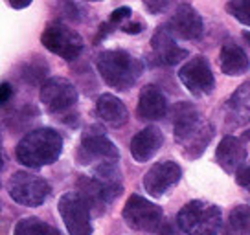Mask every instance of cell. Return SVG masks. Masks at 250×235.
<instances>
[{
	"instance_id": "cell-7",
	"label": "cell",
	"mask_w": 250,
	"mask_h": 235,
	"mask_svg": "<svg viewBox=\"0 0 250 235\" xmlns=\"http://www.w3.org/2000/svg\"><path fill=\"white\" fill-rule=\"evenodd\" d=\"M122 217L131 228L138 232H156L162 226L160 206L144 198L142 195H131L122 210Z\"/></svg>"
},
{
	"instance_id": "cell-25",
	"label": "cell",
	"mask_w": 250,
	"mask_h": 235,
	"mask_svg": "<svg viewBox=\"0 0 250 235\" xmlns=\"http://www.w3.org/2000/svg\"><path fill=\"white\" fill-rule=\"evenodd\" d=\"M13 235H59V232L39 217H24L15 224Z\"/></svg>"
},
{
	"instance_id": "cell-29",
	"label": "cell",
	"mask_w": 250,
	"mask_h": 235,
	"mask_svg": "<svg viewBox=\"0 0 250 235\" xmlns=\"http://www.w3.org/2000/svg\"><path fill=\"white\" fill-rule=\"evenodd\" d=\"M235 182H237V184H239L241 188H245L250 193V162H247V164L243 165L241 169L237 171Z\"/></svg>"
},
{
	"instance_id": "cell-28",
	"label": "cell",
	"mask_w": 250,
	"mask_h": 235,
	"mask_svg": "<svg viewBox=\"0 0 250 235\" xmlns=\"http://www.w3.org/2000/svg\"><path fill=\"white\" fill-rule=\"evenodd\" d=\"M131 8L129 6H122V8H116L112 13H110V19H109V22L110 24H120V22H124V20H129L131 19Z\"/></svg>"
},
{
	"instance_id": "cell-17",
	"label": "cell",
	"mask_w": 250,
	"mask_h": 235,
	"mask_svg": "<svg viewBox=\"0 0 250 235\" xmlns=\"http://www.w3.org/2000/svg\"><path fill=\"white\" fill-rule=\"evenodd\" d=\"M167 112V101L162 90L155 85H146L142 88L140 98H138V107H136V114L142 119L147 121H155V119H162Z\"/></svg>"
},
{
	"instance_id": "cell-24",
	"label": "cell",
	"mask_w": 250,
	"mask_h": 235,
	"mask_svg": "<svg viewBox=\"0 0 250 235\" xmlns=\"http://www.w3.org/2000/svg\"><path fill=\"white\" fill-rule=\"evenodd\" d=\"M223 235H250V206H235L225 222Z\"/></svg>"
},
{
	"instance_id": "cell-8",
	"label": "cell",
	"mask_w": 250,
	"mask_h": 235,
	"mask_svg": "<svg viewBox=\"0 0 250 235\" xmlns=\"http://www.w3.org/2000/svg\"><path fill=\"white\" fill-rule=\"evenodd\" d=\"M57 210L68 235H92L90 208L78 193H64L57 202Z\"/></svg>"
},
{
	"instance_id": "cell-6",
	"label": "cell",
	"mask_w": 250,
	"mask_h": 235,
	"mask_svg": "<svg viewBox=\"0 0 250 235\" xmlns=\"http://www.w3.org/2000/svg\"><path fill=\"white\" fill-rule=\"evenodd\" d=\"M41 42L44 44L46 50L62 57L64 61H74L83 52V39H81V35L61 22L48 24L46 28H44V32H42V35H41Z\"/></svg>"
},
{
	"instance_id": "cell-4",
	"label": "cell",
	"mask_w": 250,
	"mask_h": 235,
	"mask_svg": "<svg viewBox=\"0 0 250 235\" xmlns=\"http://www.w3.org/2000/svg\"><path fill=\"white\" fill-rule=\"evenodd\" d=\"M8 193L17 204H22L28 208H37L50 195L48 182L30 171H17L8 180Z\"/></svg>"
},
{
	"instance_id": "cell-2",
	"label": "cell",
	"mask_w": 250,
	"mask_h": 235,
	"mask_svg": "<svg viewBox=\"0 0 250 235\" xmlns=\"http://www.w3.org/2000/svg\"><path fill=\"white\" fill-rule=\"evenodd\" d=\"M102 79L116 90H129L144 72V63L125 50H105L96 57Z\"/></svg>"
},
{
	"instance_id": "cell-26",
	"label": "cell",
	"mask_w": 250,
	"mask_h": 235,
	"mask_svg": "<svg viewBox=\"0 0 250 235\" xmlns=\"http://www.w3.org/2000/svg\"><path fill=\"white\" fill-rule=\"evenodd\" d=\"M48 74V64L42 57H33L31 61L24 63L21 66V74L19 78L21 81L28 83V85H39Z\"/></svg>"
},
{
	"instance_id": "cell-3",
	"label": "cell",
	"mask_w": 250,
	"mask_h": 235,
	"mask_svg": "<svg viewBox=\"0 0 250 235\" xmlns=\"http://www.w3.org/2000/svg\"><path fill=\"white\" fill-rule=\"evenodd\" d=\"M177 224L186 235H217L223 226V215L215 204L191 200L180 208Z\"/></svg>"
},
{
	"instance_id": "cell-5",
	"label": "cell",
	"mask_w": 250,
	"mask_h": 235,
	"mask_svg": "<svg viewBox=\"0 0 250 235\" xmlns=\"http://www.w3.org/2000/svg\"><path fill=\"white\" fill-rule=\"evenodd\" d=\"M79 164H103V162H118L120 158V151L112 141L107 138V134L100 125L88 127L83 136H81V145H79L78 153Z\"/></svg>"
},
{
	"instance_id": "cell-10",
	"label": "cell",
	"mask_w": 250,
	"mask_h": 235,
	"mask_svg": "<svg viewBox=\"0 0 250 235\" xmlns=\"http://www.w3.org/2000/svg\"><path fill=\"white\" fill-rule=\"evenodd\" d=\"M41 103L52 114L64 112L78 103V90L68 79L50 78L41 86Z\"/></svg>"
},
{
	"instance_id": "cell-32",
	"label": "cell",
	"mask_w": 250,
	"mask_h": 235,
	"mask_svg": "<svg viewBox=\"0 0 250 235\" xmlns=\"http://www.w3.org/2000/svg\"><path fill=\"white\" fill-rule=\"evenodd\" d=\"M11 96H13V86L9 83H2V86H0V103L6 105L11 99Z\"/></svg>"
},
{
	"instance_id": "cell-16",
	"label": "cell",
	"mask_w": 250,
	"mask_h": 235,
	"mask_svg": "<svg viewBox=\"0 0 250 235\" xmlns=\"http://www.w3.org/2000/svg\"><path fill=\"white\" fill-rule=\"evenodd\" d=\"M225 118L228 125L232 127L250 123V81L237 86V90L225 103Z\"/></svg>"
},
{
	"instance_id": "cell-33",
	"label": "cell",
	"mask_w": 250,
	"mask_h": 235,
	"mask_svg": "<svg viewBox=\"0 0 250 235\" xmlns=\"http://www.w3.org/2000/svg\"><path fill=\"white\" fill-rule=\"evenodd\" d=\"M146 4V8L151 11V13H158V11H162L169 6V2H166V0H160V2H151V0H146L144 2Z\"/></svg>"
},
{
	"instance_id": "cell-1",
	"label": "cell",
	"mask_w": 250,
	"mask_h": 235,
	"mask_svg": "<svg viewBox=\"0 0 250 235\" xmlns=\"http://www.w3.org/2000/svg\"><path fill=\"white\" fill-rule=\"evenodd\" d=\"M62 151V138L61 134L54 129H35L24 136L19 141L15 149V157L26 167L39 169L44 165L54 164L61 157Z\"/></svg>"
},
{
	"instance_id": "cell-27",
	"label": "cell",
	"mask_w": 250,
	"mask_h": 235,
	"mask_svg": "<svg viewBox=\"0 0 250 235\" xmlns=\"http://www.w3.org/2000/svg\"><path fill=\"white\" fill-rule=\"evenodd\" d=\"M227 11L237 22L250 26V0H230L227 4Z\"/></svg>"
},
{
	"instance_id": "cell-19",
	"label": "cell",
	"mask_w": 250,
	"mask_h": 235,
	"mask_svg": "<svg viewBox=\"0 0 250 235\" xmlns=\"http://www.w3.org/2000/svg\"><path fill=\"white\" fill-rule=\"evenodd\" d=\"M92 178L102 188L107 202L118 198V196L122 195V191H124L122 173H120L118 162H103V164H98L94 167Z\"/></svg>"
},
{
	"instance_id": "cell-31",
	"label": "cell",
	"mask_w": 250,
	"mask_h": 235,
	"mask_svg": "<svg viewBox=\"0 0 250 235\" xmlns=\"http://www.w3.org/2000/svg\"><path fill=\"white\" fill-rule=\"evenodd\" d=\"M160 235H180V226L173 224L171 220H166V222H162Z\"/></svg>"
},
{
	"instance_id": "cell-23",
	"label": "cell",
	"mask_w": 250,
	"mask_h": 235,
	"mask_svg": "<svg viewBox=\"0 0 250 235\" xmlns=\"http://www.w3.org/2000/svg\"><path fill=\"white\" fill-rule=\"evenodd\" d=\"M76 186H78L76 193L85 200L86 206L90 208V212L102 215L105 212V206L109 202H107V198L103 195L102 188L98 186V182L94 180L92 176H79Z\"/></svg>"
},
{
	"instance_id": "cell-11",
	"label": "cell",
	"mask_w": 250,
	"mask_h": 235,
	"mask_svg": "<svg viewBox=\"0 0 250 235\" xmlns=\"http://www.w3.org/2000/svg\"><path fill=\"white\" fill-rule=\"evenodd\" d=\"M180 176H182V169L179 164H175L171 160H164L155 164L144 176V189L147 191L151 196L160 198L164 196L171 188L179 184Z\"/></svg>"
},
{
	"instance_id": "cell-14",
	"label": "cell",
	"mask_w": 250,
	"mask_h": 235,
	"mask_svg": "<svg viewBox=\"0 0 250 235\" xmlns=\"http://www.w3.org/2000/svg\"><path fill=\"white\" fill-rule=\"evenodd\" d=\"M247 160L245 143L235 136H225L215 149V162L227 173H235L241 169Z\"/></svg>"
},
{
	"instance_id": "cell-30",
	"label": "cell",
	"mask_w": 250,
	"mask_h": 235,
	"mask_svg": "<svg viewBox=\"0 0 250 235\" xmlns=\"http://www.w3.org/2000/svg\"><path fill=\"white\" fill-rule=\"evenodd\" d=\"M144 28H146V24L142 22V20H136V22H127V24L122 26V30H124L125 33H129V35L144 32Z\"/></svg>"
},
{
	"instance_id": "cell-18",
	"label": "cell",
	"mask_w": 250,
	"mask_h": 235,
	"mask_svg": "<svg viewBox=\"0 0 250 235\" xmlns=\"http://www.w3.org/2000/svg\"><path fill=\"white\" fill-rule=\"evenodd\" d=\"M171 121H173V133H175V140L179 143L184 140L188 134H191L197 127L203 123L201 119V112L197 110L195 105L188 101H179L171 109Z\"/></svg>"
},
{
	"instance_id": "cell-36",
	"label": "cell",
	"mask_w": 250,
	"mask_h": 235,
	"mask_svg": "<svg viewBox=\"0 0 250 235\" xmlns=\"http://www.w3.org/2000/svg\"><path fill=\"white\" fill-rule=\"evenodd\" d=\"M243 39H245L250 44V32H243Z\"/></svg>"
},
{
	"instance_id": "cell-20",
	"label": "cell",
	"mask_w": 250,
	"mask_h": 235,
	"mask_svg": "<svg viewBox=\"0 0 250 235\" xmlns=\"http://www.w3.org/2000/svg\"><path fill=\"white\" fill-rule=\"evenodd\" d=\"M219 63H221L223 74L232 76V78L243 76L250 68L249 55H247V52L239 44H235V42H225L223 44L221 54H219Z\"/></svg>"
},
{
	"instance_id": "cell-13",
	"label": "cell",
	"mask_w": 250,
	"mask_h": 235,
	"mask_svg": "<svg viewBox=\"0 0 250 235\" xmlns=\"http://www.w3.org/2000/svg\"><path fill=\"white\" fill-rule=\"evenodd\" d=\"M162 143H164V134L158 127H144L131 140V155L136 162L144 164V162H149L160 151Z\"/></svg>"
},
{
	"instance_id": "cell-12",
	"label": "cell",
	"mask_w": 250,
	"mask_h": 235,
	"mask_svg": "<svg viewBox=\"0 0 250 235\" xmlns=\"http://www.w3.org/2000/svg\"><path fill=\"white\" fill-rule=\"evenodd\" d=\"M169 32L171 35L184 40H195L203 35L204 24L201 15L191 4H180L169 19Z\"/></svg>"
},
{
	"instance_id": "cell-22",
	"label": "cell",
	"mask_w": 250,
	"mask_h": 235,
	"mask_svg": "<svg viewBox=\"0 0 250 235\" xmlns=\"http://www.w3.org/2000/svg\"><path fill=\"white\" fill-rule=\"evenodd\" d=\"M211 136H213V127L210 123L203 121L201 125L197 127L191 134H188L184 140L179 141V145L182 147V153L184 157L189 158V160H195L203 155L208 143L211 141Z\"/></svg>"
},
{
	"instance_id": "cell-34",
	"label": "cell",
	"mask_w": 250,
	"mask_h": 235,
	"mask_svg": "<svg viewBox=\"0 0 250 235\" xmlns=\"http://www.w3.org/2000/svg\"><path fill=\"white\" fill-rule=\"evenodd\" d=\"M112 26H114V24H110V22H103L102 26H100V30H98V35L94 37V42L98 44L100 40L105 39V37H107V35H109V33L112 32Z\"/></svg>"
},
{
	"instance_id": "cell-35",
	"label": "cell",
	"mask_w": 250,
	"mask_h": 235,
	"mask_svg": "<svg viewBox=\"0 0 250 235\" xmlns=\"http://www.w3.org/2000/svg\"><path fill=\"white\" fill-rule=\"evenodd\" d=\"M31 2L30 0H26V2H15V0H8V6L9 8H15V9H22V8H28Z\"/></svg>"
},
{
	"instance_id": "cell-9",
	"label": "cell",
	"mask_w": 250,
	"mask_h": 235,
	"mask_svg": "<svg viewBox=\"0 0 250 235\" xmlns=\"http://www.w3.org/2000/svg\"><path fill=\"white\" fill-rule=\"evenodd\" d=\"M179 79L193 96H208L215 88V78L208 59L195 55L180 68Z\"/></svg>"
},
{
	"instance_id": "cell-15",
	"label": "cell",
	"mask_w": 250,
	"mask_h": 235,
	"mask_svg": "<svg viewBox=\"0 0 250 235\" xmlns=\"http://www.w3.org/2000/svg\"><path fill=\"white\" fill-rule=\"evenodd\" d=\"M151 48H153V52H155L156 59L162 64H167V66H175V64H179L182 59L188 57V50L180 48L179 44L175 42L171 32H169L167 28H164V26H160L155 32L153 39H151Z\"/></svg>"
},
{
	"instance_id": "cell-21",
	"label": "cell",
	"mask_w": 250,
	"mask_h": 235,
	"mask_svg": "<svg viewBox=\"0 0 250 235\" xmlns=\"http://www.w3.org/2000/svg\"><path fill=\"white\" fill-rule=\"evenodd\" d=\"M96 112L110 127H122L129 119V110L125 107V103L114 94H109V92L98 98Z\"/></svg>"
}]
</instances>
